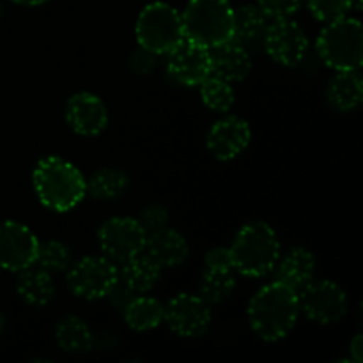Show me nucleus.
Masks as SVG:
<instances>
[{
    "label": "nucleus",
    "instance_id": "36",
    "mask_svg": "<svg viewBox=\"0 0 363 363\" xmlns=\"http://www.w3.org/2000/svg\"><path fill=\"white\" fill-rule=\"evenodd\" d=\"M14 4H20V6H43L46 4L48 0H11Z\"/></svg>",
    "mask_w": 363,
    "mask_h": 363
},
{
    "label": "nucleus",
    "instance_id": "8",
    "mask_svg": "<svg viewBox=\"0 0 363 363\" xmlns=\"http://www.w3.org/2000/svg\"><path fill=\"white\" fill-rule=\"evenodd\" d=\"M147 234L137 218L113 216L103 222L98 230V243L103 255L113 262H124L142 254Z\"/></svg>",
    "mask_w": 363,
    "mask_h": 363
},
{
    "label": "nucleus",
    "instance_id": "17",
    "mask_svg": "<svg viewBox=\"0 0 363 363\" xmlns=\"http://www.w3.org/2000/svg\"><path fill=\"white\" fill-rule=\"evenodd\" d=\"M144 250L162 269L183 264L190 252L183 234L167 227L147 234Z\"/></svg>",
    "mask_w": 363,
    "mask_h": 363
},
{
    "label": "nucleus",
    "instance_id": "13",
    "mask_svg": "<svg viewBox=\"0 0 363 363\" xmlns=\"http://www.w3.org/2000/svg\"><path fill=\"white\" fill-rule=\"evenodd\" d=\"M262 43H264L266 53L275 62L289 67L298 66L305 59L308 50L307 34L291 18L272 21Z\"/></svg>",
    "mask_w": 363,
    "mask_h": 363
},
{
    "label": "nucleus",
    "instance_id": "32",
    "mask_svg": "<svg viewBox=\"0 0 363 363\" xmlns=\"http://www.w3.org/2000/svg\"><path fill=\"white\" fill-rule=\"evenodd\" d=\"M206 269H215V272H233V257H230L229 248H213L204 257Z\"/></svg>",
    "mask_w": 363,
    "mask_h": 363
},
{
    "label": "nucleus",
    "instance_id": "31",
    "mask_svg": "<svg viewBox=\"0 0 363 363\" xmlns=\"http://www.w3.org/2000/svg\"><path fill=\"white\" fill-rule=\"evenodd\" d=\"M167 222H169V211L160 204L147 206L140 213V218H138V223L145 230V234H151L163 229V227H167Z\"/></svg>",
    "mask_w": 363,
    "mask_h": 363
},
{
    "label": "nucleus",
    "instance_id": "9",
    "mask_svg": "<svg viewBox=\"0 0 363 363\" xmlns=\"http://www.w3.org/2000/svg\"><path fill=\"white\" fill-rule=\"evenodd\" d=\"M300 312L319 325L339 323L347 312V296L339 284L332 280H312L298 293Z\"/></svg>",
    "mask_w": 363,
    "mask_h": 363
},
{
    "label": "nucleus",
    "instance_id": "12",
    "mask_svg": "<svg viewBox=\"0 0 363 363\" xmlns=\"http://www.w3.org/2000/svg\"><path fill=\"white\" fill-rule=\"evenodd\" d=\"M167 73L176 84L197 87L211 74V57L204 46L183 39L167 53Z\"/></svg>",
    "mask_w": 363,
    "mask_h": 363
},
{
    "label": "nucleus",
    "instance_id": "26",
    "mask_svg": "<svg viewBox=\"0 0 363 363\" xmlns=\"http://www.w3.org/2000/svg\"><path fill=\"white\" fill-rule=\"evenodd\" d=\"M199 87H201L202 101L208 108L215 110V112H229L233 108L236 96H234L230 82L222 80L215 74H209Z\"/></svg>",
    "mask_w": 363,
    "mask_h": 363
},
{
    "label": "nucleus",
    "instance_id": "3",
    "mask_svg": "<svg viewBox=\"0 0 363 363\" xmlns=\"http://www.w3.org/2000/svg\"><path fill=\"white\" fill-rule=\"evenodd\" d=\"M229 250L238 273L259 279L275 269L280 259V241L268 223L252 222L241 227Z\"/></svg>",
    "mask_w": 363,
    "mask_h": 363
},
{
    "label": "nucleus",
    "instance_id": "38",
    "mask_svg": "<svg viewBox=\"0 0 363 363\" xmlns=\"http://www.w3.org/2000/svg\"><path fill=\"white\" fill-rule=\"evenodd\" d=\"M0 16H2V7H0Z\"/></svg>",
    "mask_w": 363,
    "mask_h": 363
},
{
    "label": "nucleus",
    "instance_id": "21",
    "mask_svg": "<svg viewBox=\"0 0 363 363\" xmlns=\"http://www.w3.org/2000/svg\"><path fill=\"white\" fill-rule=\"evenodd\" d=\"M16 293L21 300L32 307H45L55 298V282L46 269H21L16 280Z\"/></svg>",
    "mask_w": 363,
    "mask_h": 363
},
{
    "label": "nucleus",
    "instance_id": "27",
    "mask_svg": "<svg viewBox=\"0 0 363 363\" xmlns=\"http://www.w3.org/2000/svg\"><path fill=\"white\" fill-rule=\"evenodd\" d=\"M236 287V277L233 272H215L206 269L201 280V298L208 303H222Z\"/></svg>",
    "mask_w": 363,
    "mask_h": 363
},
{
    "label": "nucleus",
    "instance_id": "2",
    "mask_svg": "<svg viewBox=\"0 0 363 363\" xmlns=\"http://www.w3.org/2000/svg\"><path fill=\"white\" fill-rule=\"evenodd\" d=\"M32 184L41 204L57 213L71 211L87 195L84 174L73 163L59 156L43 158L35 165Z\"/></svg>",
    "mask_w": 363,
    "mask_h": 363
},
{
    "label": "nucleus",
    "instance_id": "30",
    "mask_svg": "<svg viewBox=\"0 0 363 363\" xmlns=\"http://www.w3.org/2000/svg\"><path fill=\"white\" fill-rule=\"evenodd\" d=\"M303 0H259L257 6L269 21L287 20L298 13Z\"/></svg>",
    "mask_w": 363,
    "mask_h": 363
},
{
    "label": "nucleus",
    "instance_id": "29",
    "mask_svg": "<svg viewBox=\"0 0 363 363\" xmlns=\"http://www.w3.org/2000/svg\"><path fill=\"white\" fill-rule=\"evenodd\" d=\"M307 6L315 20L328 21L346 16L353 7H362V0H307Z\"/></svg>",
    "mask_w": 363,
    "mask_h": 363
},
{
    "label": "nucleus",
    "instance_id": "15",
    "mask_svg": "<svg viewBox=\"0 0 363 363\" xmlns=\"http://www.w3.org/2000/svg\"><path fill=\"white\" fill-rule=\"evenodd\" d=\"M250 140L252 130L247 121L238 116H229L213 124L206 144L216 160L229 162L240 156L250 145Z\"/></svg>",
    "mask_w": 363,
    "mask_h": 363
},
{
    "label": "nucleus",
    "instance_id": "11",
    "mask_svg": "<svg viewBox=\"0 0 363 363\" xmlns=\"http://www.w3.org/2000/svg\"><path fill=\"white\" fill-rule=\"evenodd\" d=\"M39 241L38 236L20 222L0 223V268L7 272H21L35 264Z\"/></svg>",
    "mask_w": 363,
    "mask_h": 363
},
{
    "label": "nucleus",
    "instance_id": "5",
    "mask_svg": "<svg viewBox=\"0 0 363 363\" xmlns=\"http://www.w3.org/2000/svg\"><path fill=\"white\" fill-rule=\"evenodd\" d=\"M319 57L335 71H358L363 64V27L357 18L328 21L315 41Z\"/></svg>",
    "mask_w": 363,
    "mask_h": 363
},
{
    "label": "nucleus",
    "instance_id": "1",
    "mask_svg": "<svg viewBox=\"0 0 363 363\" xmlns=\"http://www.w3.org/2000/svg\"><path fill=\"white\" fill-rule=\"evenodd\" d=\"M300 315L298 293L280 282L261 287L248 303V321L259 339L277 342L286 339Z\"/></svg>",
    "mask_w": 363,
    "mask_h": 363
},
{
    "label": "nucleus",
    "instance_id": "28",
    "mask_svg": "<svg viewBox=\"0 0 363 363\" xmlns=\"http://www.w3.org/2000/svg\"><path fill=\"white\" fill-rule=\"evenodd\" d=\"M35 262L39 264V268L46 269L48 273H59L66 272L73 261H71V250L66 245L55 240H48L39 243Z\"/></svg>",
    "mask_w": 363,
    "mask_h": 363
},
{
    "label": "nucleus",
    "instance_id": "24",
    "mask_svg": "<svg viewBox=\"0 0 363 363\" xmlns=\"http://www.w3.org/2000/svg\"><path fill=\"white\" fill-rule=\"evenodd\" d=\"M269 23L272 21L259 9V6L238 7V9H234L233 39L243 46L262 41Z\"/></svg>",
    "mask_w": 363,
    "mask_h": 363
},
{
    "label": "nucleus",
    "instance_id": "6",
    "mask_svg": "<svg viewBox=\"0 0 363 363\" xmlns=\"http://www.w3.org/2000/svg\"><path fill=\"white\" fill-rule=\"evenodd\" d=\"M138 46L155 55H167L184 39L181 13L165 2H152L142 9L135 25Z\"/></svg>",
    "mask_w": 363,
    "mask_h": 363
},
{
    "label": "nucleus",
    "instance_id": "7",
    "mask_svg": "<svg viewBox=\"0 0 363 363\" xmlns=\"http://www.w3.org/2000/svg\"><path fill=\"white\" fill-rule=\"evenodd\" d=\"M119 280V269L116 262L105 255H89L78 262H71L67 268V287L71 293L84 300H101L106 298Z\"/></svg>",
    "mask_w": 363,
    "mask_h": 363
},
{
    "label": "nucleus",
    "instance_id": "14",
    "mask_svg": "<svg viewBox=\"0 0 363 363\" xmlns=\"http://www.w3.org/2000/svg\"><path fill=\"white\" fill-rule=\"evenodd\" d=\"M66 123L80 137H98L108 126V108L99 96L77 92L66 103Z\"/></svg>",
    "mask_w": 363,
    "mask_h": 363
},
{
    "label": "nucleus",
    "instance_id": "35",
    "mask_svg": "<svg viewBox=\"0 0 363 363\" xmlns=\"http://www.w3.org/2000/svg\"><path fill=\"white\" fill-rule=\"evenodd\" d=\"M350 353H351V358H353L354 363H362V360H363V337L360 335V333H358V335L351 340Z\"/></svg>",
    "mask_w": 363,
    "mask_h": 363
},
{
    "label": "nucleus",
    "instance_id": "16",
    "mask_svg": "<svg viewBox=\"0 0 363 363\" xmlns=\"http://www.w3.org/2000/svg\"><path fill=\"white\" fill-rule=\"evenodd\" d=\"M209 57H211V74L230 84L245 80L252 71V59L247 46L240 45L234 39L209 48Z\"/></svg>",
    "mask_w": 363,
    "mask_h": 363
},
{
    "label": "nucleus",
    "instance_id": "22",
    "mask_svg": "<svg viewBox=\"0 0 363 363\" xmlns=\"http://www.w3.org/2000/svg\"><path fill=\"white\" fill-rule=\"evenodd\" d=\"M55 340L66 353H89L94 346V335L87 323L78 315H64L55 326Z\"/></svg>",
    "mask_w": 363,
    "mask_h": 363
},
{
    "label": "nucleus",
    "instance_id": "19",
    "mask_svg": "<svg viewBox=\"0 0 363 363\" xmlns=\"http://www.w3.org/2000/svg\"><path fill=\"white\" fill-rule=\"evenodd\" d=\"M326 99L339 112L358 108L363 99V84L357 71H337L326 87Z\"/></svg>",
    "mask_w": 363,
    "mask_h": 363
},
{
    "label": "nucleus",
    "instance_id": "23",
    "mask_svg": "<svg viewBox=\"0 0 363 363\" xmlns=\"http://www.w3.org/2000/svg\"><path fill=\"white\" fill-rule=\"evenodd\" d=\"M124 321L133 332H149L158 328L165 318L162 301L151 296H135L123 311Z\"/></svg>",
    "mask_w": 363,
    "mask_h": 363
},
{
    "label": "nucleus",
    "instance_id": "34",
    "mask_svg": "<svg viewBox=\"0 0 363 363\" xmlns=\"http://www.w3.org/2000/svg\"><path fill=\"white\" fill-rule=\"evenodd\" d=\"M135 296H137V294H135L131 289H128V287L124 286L123 282H119V280H117L116 286L110 289V293L106 294V298L110 300V303H112L116 308H119V311H124V308H126V305L130 303Z\"/></svg>",
    "mask_w": 363,
    "mask_h": 363
},
{
    "label": "nucleus",
    "instance_id": "4",
    "mask_svg": "<svg viewBox=\"0 0 363 363\" xmlns=\"http://www.w3.org/2000/svg\"><path fill=\"white\" fill-rule=\"evenodd\" d=\"M184 39L215 48L233 39L234 7L229 0H190L181 13Z\"/></svg>",
    "mask_w": 363,
    "mask_h": 363
},
{
    "label": "nucleus",
    "instance_id": "25",
    "mask_svg": "<svg viewBox=\"0 0 363 363\" xmlns=\"http://www.w3.org/2000/svg\"><path fill=\"white\" fill-rule=\"evenodd\" d=\"M130 186V179L119 169H101L87 181V194L98 201H113Z\"/></svg>",
    "mask_w": 363,
    "mask_h": 363
},
{
    "label": "nucleus",
    "instance_id": "37",
    "mask_svg": "<svg viewBox=\"0 0 363 363\" xmlns=\"http://www.w3.org/2000/svg\"><path fill=\"white\" fill-rule=\"evenodd\" d=\"M4 328H6V318H4L2 311H0V335H2Z\"/></svg>",
    "mask_w": 363,
    "mask_h": 363
},
{
    "label": "nucleus",
    "instance_id": "10",
    "mask_svg": "<svg viewBox=\"0 0 363 363\" xmlns=\"http://www.w3.org/2000/svg\"><path fill=\"white\" fill-rule=\"evenodd\" d=\"M169 328L184 339H197L211 325V308L206 300L195 294H177L167 303L165 318Z\"/></svg>",
    "mask_w": 363,
    "mask_h": 363
},
{
    "label": "nucleus",
    "instance_id": "20",
    "mask_svg": "<svg viewBox=\"0 0 363 363\" xmlns=\"http://www.w3.org/2000/svg\"><path fill=\"white\" fill-rule=\"evenodd\" d=\"M121 264L123 268L119 269V282H123L135 294L151 291L162 277V268L147 254H138Z\"/></svg>",
    "mask_w": 363,
    "mask_h": 363
},
{
    "label": "nucleus",
    "instance_id": "18",
    "mask_svg": "<svg viewBox=\"0 0 363 363\" xmlns=\"http://www.w3.org/2000/svg\"><path fill=\"white\" fill-rule=\"evenodd\" d=\"M277 282L300 293L314 280L315 257L307 248H293L286 257L277 262Z\"/></svg>",
    "mask_w": 363,
    "mask_h": 363
},
{
    "label": "nucleus",
    "instance_id": "33",
    "mask_svg": "<svg viewBox=\"0 0 363 363\" xmlns=\"http://www.w3.org/2000/svg\"><path fill=\"white\" fill-rule=\"evenodd\" d=\"M156 66V55L149 50L138 46L135 52H131L130 55V67L133 73L137 74H147L155 69Z\"/></svg>",
    "mask_w": 363,
    "mask_h": 363
}]
</instances>
